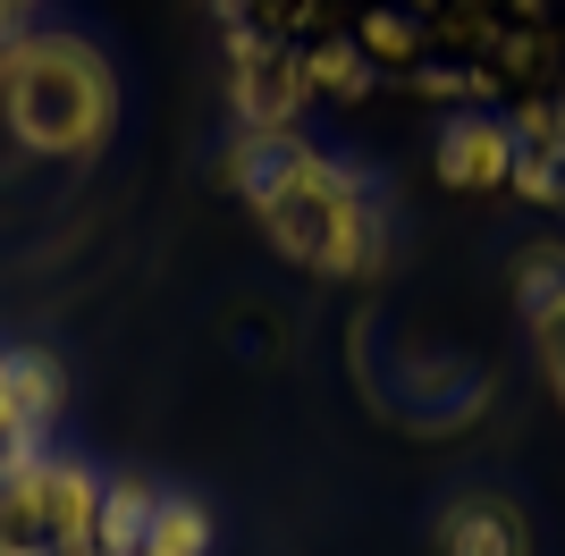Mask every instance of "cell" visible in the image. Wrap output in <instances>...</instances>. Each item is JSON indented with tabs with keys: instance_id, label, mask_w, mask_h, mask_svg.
<instances>
[{
	"instance_id": "10",
	"label": "cell",
	"mask_w": 565,
	"mask_h": 556,
	"mask_svg": "<svg viewBox=\"0 0 565 556\" xmlns=\"http://www.w3.org/2000/svg\"><path fill=\"white\" fill-rule=\"evenodd\" d=\"M532 321V354H541V379H548V396L565 405V296H548L541 312H523Z\"/></svg>"
},
{
	"instance_id": "1",
	"label": "cell",
	"mask_w": 565,
	"mask_h": 556,
	"mask_svg": "<svg viewBox=\"0 0 565 556\" xmlns=\"http://www.w3.org/2000/svg\"><path fill=\"white\" fill-rule=\"evenodd\" d=\"M228 185L254 203L262 236L279 245L296 270L321 278H372L388 261V220H380L372 185L354 178L338 152L305 136H236L228 143Z\"/></svg>"
},
{
	"instance_id": "2",
	"label": "cell",
	"mask_w": 565,
	"mask_h": 556,
	"mask_svg": "<svg viewBox=\"0 0 565 556\" xmlns=\"http://www.w3.org/2000/svg\"><path fill=\"white\" fill-rule=\"evenodd\" d=\"M0 118L25 152H51V161H85L102 152L118 118V85L110 60H102L85 34H60V25H25L9 60H0Z\"/></svg>"
},
{
	"instance_id": "11",
	"label": "cell",
	"mask_w": 565,
	"mask_h": 556,
	"mask_svg": "<svg viewBox=\"0 0 565 556\" xmlns=\"http://www.w3.org/2000/svg\"><path fill=\"white\" fill-rule=\"evenodd\" d=\"M25 447H34V439L18 430V414H9V396H0V456H25Z\"/></svg>"
},
{
	"instance_id": "5",
	"label": "cell",
	"mask_w": 565,
	"mask_h": 556,
	"mask_svg": "<svg viewBox=\"0 0 565 556\" xmlns=\"http://www.w3.org/2000/svg\"><path fill=\"white\" fill-rule=\"evenodd\" d=\"M439 556H532V532H523V506L490 498V489H472V498H448L439 523H430Z\"/></svg>"
},
{
	"instance_id": "3",
	"label": "cell",
	"mask_w": 565,
	"mask_h": 556,
	"mask_svg": "<svg viewBox=\"0 0 565 556\" xmlns=\"http://www.w3.org/2000/svg\"><path fill=\"white\" fill-rule=\"evenodd\" d=\"M220 25L236 34V51H228V110H236V136H296V118H305V101H312L305 51L279 43V34H270V18H245V9H228Z\"/></svg>"
},
{
	"instance_id": "6",
	"label": "cell",
	"mask_w": 565,
	"mask_h": 556,
	"mask_svg": "<svg viewBox=\"0 0 565 556\" xmlns=\"http://www.w3.org/2000/svg\"><path fill=\"white\" fill-rule=\"evenodd\" d=\"M0 396H9L18 430H25L34 447H43L51 414H60V396H68V371L51 363V354H25V346H9V354H0Z\"/></svg>"
},
{
	"instance_id": "8",
	"label": "cell",
	"mask_w": 565,
	"mask_h": 556,
	"mask_svg": "<svg viewBox=\"0 0 565 556\" xmlns=\"http://www.w3.org/2000/svg\"><path fill=\"white\" fill-rule=\"evenodd\" d=\"M127 556H212V514L194 498H152V514H143Z\"/></svg>"
},
{
	"instance_id": "4",
	"label": "cell",
	"mask_w": 565,
	"mask_h": 556,
	"mask_svg": "<svg viewBox=\"0 0 565 556\" xmlns=\"http://www.w3.org/2000/svg\"><path fill=\"white\" fill-rule=\"evenodd\" d=\"M430 178L456 185V194H498V185L515 178V136H507V118L490 110H456L430 143Z\"/></svg>"
},
{
	"instance_id": "7",
	"label": "cell",
	"mask_w": 565,
	"mask_h": 556,
	"mask_svg": "<svg viewBox=\"0 0 565 556\" xmlns=\"http://www.w3.org/2000/svg\"><path fill=\"white\" fill-rule=\"evenodd\" d=\"M296 51H305V85H312V93L363 101V93L380 85V68L363 60V51H354V34H330V25H321V34H312V43H296Z\"/></svg>"
},
{
	"instance_id": "9",
	"label": "cell",
	"mask_w": 565,
	"mask_h": 556,
	"mask_svg": "<svg viewBox=\"0 0 565 556\" xmlns=\"http://www.w3.org/2000/svg\"><path fill=\"white\" fill-rule=\"evenodd\" d=\"M548 296H565V236H541V245H523V254H515V303H523V312H541Z\"/></svg>"
},
{
	"instance_id": "12",
	"label": "cell",
	"mask_w": 565,
	"mask_h": 556,
	"mask_svg": "<svg viewBox=\"0 0 565 556\" xmlns=\"http://www.w3.org/2000/svg\"><path fill=\"white\" fill-rule=\"evenodd\" d=\"M25 25H34V9H0V60H9V43H18Z\"/></svg>"
}]
</instances>
